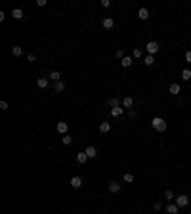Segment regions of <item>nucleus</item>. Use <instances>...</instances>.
Segmentation results:
<instances>
[{"label": "nucleus", "mask_w": 191, "mask_h": 214, "mask_svg": "<svg viewBox=\"0 0 191 214\" xmlns=\"http://www.w3.org/2000/svg\"><path fill=\"white\" fill-rule=\"evenodd\" d=\"M71 185H73V189H79L80 185H82V178H80V176H73L71 178Z\"/></svg>", "instance_id": "nucleus-7"}, {"label": "nucleus", "mask_w": 191, "mask_h": 214, "mask_svg": "<svg viewBox=\"0 0 191 214\" xmlns=\"http://www.w3.org/2000/svg\"><path fill=\"white\" fill-rule=\"evenodd\" d=\"M48 79H52L54 82H59V80H61V73H59V71H52Z\"/></svg>", "instance_id": "nucleus-13"}, {"label": "nucleus", "mask_w": 191, "mask_h": 214, "mask_svg": "<svg viewBox=\"0 0 191 214\" xmlns=\"http://www.w3.org/2000/svg\"><path fill=\"white\" fill-rule=\"evenodd\" d=\"M120 65H123V67H130V65H132V58H130V55H126V58L120 61Z\"/></svg>", "instance_id": "nucleus-20"}, {"label": "nucleus", "mask_w": 191, "mask_h": 214, "mask_svg": "<svg viewBox=\"0 0 191 214\" xmlns=\"http://www.w3.org/2000/svg\"><path fill=\"white\" fill-rule=\"evenodd\" d=\"M128 115L132 117V119H136V117H138V115H136V111H134V109H128Z\"/></svg>", "instance_id": "nucleus-32"}, {"label": "nucleus", "mask_w": 191, "mask_h": 214, "mask_svg": "<svg viewBox=\"0 0 191 214\" xmlns=\"http://www.w3.org/2000/svg\"><path fill=\"white\" fill-rule=\"evenodd\" d=\"M166 214H178V210H180V207H178L176 203H170V205H166Z\"/></svg>", "instance_id": "nucleus-5"}, {"label": "nucleus", "mask_w": 191, "mask_h": 214, "mask_svg": "<svg viewBox=\"0 0 191 214\" xmlns=\"http://www.w3.org/2000/svg\"><path fill=\"white\" fill-rule=\"evenodd\" d=\"M101 6H103V8H109V6H111V2H109V0H101Z\"/></svg>", "instance_id": "nucleus-31"}, {"label": "nucleus", "mask_w": 191, "mask_h": 214, "mask_svg": "<svg viewBox=\"0 0 191 214\" xmlns=\"http://www.w3.org/2000/svg\"><path fill=\"white\" fill-rule=\"evenodd\" d=\"M67 130H69V124L67 122H58V132H59V134H67Z\"/></svg>", "instance_id": "nucleus-9"}, {"label": "nucleus", "mask_w": 191, "mask_h": 214, "mask_svg": "<svg viewBox=\"0 0 191 214\" xmlns=\"http://www.w3.org/2000/svg\"><path fill=\"white\" fill-rule=\"evenodd\" d=\"M12 17L14 19H23V12L19 10V8H15V10L12 12Z\"/></svg>", "instance_id": "nucleus-17"}, {"label": "nucleus", "mask_w": 191, "mask_h": 214, "mask_svg": "<svg viewBox=\"0 0 191 214\" xmlns=\"http://www.w3.org/2000/svg\"><path fill=\"white\" fill-rule=\"evenodd\" d=\"M36 86L42 88V90H44V88H48V86H50V80H48V76H40V79L36 80Z\"/></svg>", "instance_id": "nucleus-4"}, {"label": "nucleus", "mask_w": 191, "mask_h": 214, "mask_svg": "<svg viewBox=\"0 0 191 214\" xmlns=\"http://www.w3.org/2000/svg\"><path fill=\"white\" fill-rule=\"evenodd\" d=\"M113 25H115V21H113L111 17H105L103 19V27H105V29H113Z\"/></svg>", "instance_id": "nucleus-16"}, {"label": "nucleus", "mask_w": 191, "mask_h": 214, "mask_svg": "<svg viewBox=\"0 0 191 214\" xmlns=\"http://www.w3.org/2000/svg\"><path fill=\"white\" fill-rule=\"evenodd\" d=\"M132 55H134L136 59H138V58H141V50H138V48H134V54H132Z\"/></svg>", "instance_id": "nucleus-29"}, {"label": "nucleus", "mask_w": 191, "mask_h": 214, "mask_svg": "<svg viewBox=\"0 0 191 214\" xmlns=\"http://www.w3.org/2000/svg\"><path fill=\"white\" fill-rule=\"evenodd\" d=\"M84 153L88 155V159H94V157L97 155V149H96V147H92V145H90V147H86V151H84Z\"/></svg>", "instance_id": "nucleus-12"}, {"label": "nucleus", "mask_w": 191, "mask_h": 214, "mask_svg": "<svg viewBox=\"0 0 191 214\" xmlns=\"http://www.w3.org/2000/svg\"><path fill=\"white\" fill-rule=\"evenodd\" d=\"M138 17L143 19V21H145V19H149V10H147V8H140V12H138Z\"/></svg>", "instance_id": "nucleus-8"}, {"label": "nucleus", "mask_w": 191, "mask_h": 214, "mask_svg": "<svg viewBox=\"0 0 191 214\" xmlns=\"http://www.w3.org/2000/svg\"><path fill=\"white\" fill-rule=\"evenodd\" d=\"M189 214H191V212H189Z\"/></svg>", "instance_id": "nucleus-37"}, {"label": "nucleus", "mask_w": 191, "mask_h": 214, "mask_svg": "<svg viewBox=\"0 0 191 214\" xmlns=\"http://www.w3.org/2000/svg\"><path fill=\"white\" fill-rule=\"evenodd\" d=\"M109 191L111 193H119L120 191V184L119 182H111V184H109Z\"/></svg>", "instance_id": "nucleus-10"}, {"label": "nucleus", "mask_w": 191, "mask_h": 214, "mask_svg": "<svg viewBox=\"0 0 191 214\" xmlns=\"http://www.w3.org/2000/svg\"><path fill=\"white\" fill-rule=\"evenodd\" d=\"M54 90H55V92H58V94H59V92H63V90H65V84L61 82V80H59V82H55Z\"/></svg>", "instance_id": "nucleus-21"}, {"label": "nucleus", "mask_w": 191, "mask_h": 214, "mask_svg": "<svg viewBox=\"0 0 191 214\" xmlns=\"http://www.w3.org/2000/svg\"><path fill=\"white\" fill-rule=\"evenodd\" d=\"M164 197H166V201H172L174 199V193L170 191V189H166V191H164Z\"/></svg>", "instance_id": "nucleus-26"}, {"label": "nucleus", "mask_w": 191, "mask_h": 214, "mask_svg": "<svg viewBox=\"0 0 191 214\" xmlns=\"http://www.w3.org/2000/svg\"><path fill=\"white\" fill-rule=\"evenodd\" d=\"M123 113H124L123 107H113L111 109V117H115V119H117V117H123Z\"/></svg>", "instance_id": "nucleus-11"}, {"label": "nucleus", "mask_w": 191, "mask_h": 214, "mask_svg": "<svg viewBox=\"0 0 191 214\" xmlns=\"http://www.w3.org/2000/svg\"><path fill=\"white\" fill-rule=\"evenodd\" d=\"M12 54H14V58H19L23 54V48L21 46H12Z\"/></svg>", "instance_id": "nucleus-15"}, {"label": "nucleus", "mask_w": 191, "mask_h": 214, "mask_svg": "<svg viewBox=\"0 0 191 214\" xmlns=\"http://www.w3.org/2000/svg\"><path fill=\"white\" fill-rule=\"evenodd\" d=\"M123 105L130 109V107H132V105H134V99H132V98H124V99H123Z\"/></svg>", "instance_id": "nucleus-22"}, {"label": "nucleus", "mask_w": 191, "mask_h": 214, "mask_svg": "<svg viewBox=\"0 0 191 214\" xmlns=\"http://www.w3.org/2000/svg\"><path fill=\"white\" fill-rule=\"evenodd\" d=\"M109 105H111V107H120L119 98H115V96H113V98H109Z\"/></svg>", "instance_id": "nucleus-19"}, {"label": "nucleus", "mask_w": 191, "mask_h": 214, "mask_svg": "<svg viewBox=\"0 0 191 214\" xmlns=\"http://www.w3.org/2000/svg\"><path fill=\"white\" fill-rule=\"evenodd\" d=\"M124 182H134V174H130V172H126V174H124Z\"/></svg>", "instance_id": "nucleus-27"}, {"label": "nucleus", "mask_w": 191, "mask_h": 214, "mask_svg": "<svg viewBox=\"0 0 191 214\" xmlns=\"http://www.w3.org/2000/svg\"><path fill=\"white\" fill-rule=\"evenodd\" d=\"M35 54H27V61H29V63H32V61H35Z\"/></svg>", "instance_id": "nucleus-30"}, {"label": "nucleus", "mask_w": 191, "mask_h": 214, "mask_svg": "<svg viewBox=\"0 0 191 214\" xmlns=\"http://www.w3.org/2000/svg\"><path fill=\"white\" fill-rule=\"evenodd\" d=\"M185 61H187V63H191V50L187 52V54H185Z\"/></svg>", "instance_id": "nucleus-34"}, {"label": "nucleus", "mask_w": 191, "mask_h": 214, "mask_svg": "<svg viewBox=\"0 0 191 214\" xmlns=\"http://www.w3.org/2000/svg\"><path fill=\"white\" fill-rule=\"evenodd\" d=\"M151 126L155 128L157 132H164V130H166V126H168V124L164 122V119H161V117H155V119L151 120Z\"/></svg>", "instance_id": "nucleus-1"}, {"label": "nucleus", "mask_w": 191, "mask_h": 214, "mask_svg": "<svg viewBox=\"0 0 191 214\" xmlns=\"http://www.w3.org/2000/svg\"><path fill=\"white\" fill-rule=\"evenodd\" d=\"M76 161H79L80 164H84L88 161V155H86V153H79V155H76Z\"/></svg>", "instance_id": "nucleus-18"}, {"label": "nucleus", "mask_w": 191, "mask_h": 214, "mask_svg": "<svg viewBox=\"0 0 191 214\" xmlns=\"http://www.w3.org/2000/svg\"><path fill=\"white\" fill-rule=\"evenodd\" d=\"M109 130H111V124H109V122H105V120H103V122L99 124V132H101V134H107Z\"/></svg>", "instance_id": "nucleus-14"}, {"label": "nucleus", "mask_w": 191, "mask_h": 214, "mask_svg": "<svg viewBox=\"0 0 191 214\" xmlns=\"http://www.w3.org/2000/svg\"><path fill=\"white\" fill-rule=\"evenodd\" d=\"M145 50H147L149 55H153V54H157V52H159V44H157L155 40H149L147 46H145Z\"/></svg>", "instance_id": "nucleus-2"}, {"label": "nucleus", "mask_w": 191, "mask_h": 214, "mask_svg": "<svg viewBox=\"0 0 191 214\" xmlns=\"http://www.w3.org/2000/svg\"><path fill=\"white\" fill-rule=\"evenodd\" d=\"M115 55H117V58H119V59H120V61H123V59H124V58H126V55H124V50H120V48H119V50H117V52H115Z\"/></svg>", "instance_id": "nucleus-25"}, {"label": "nucleus", "mask_w": 191, "mask_h": 214, "mask_svg": "<svg viewBox=\"0 0 191 214\" xmlns=\"http://www.w3.org/2000/svg\"><path fill=\"white\" fill-rule=\"evenodd\" d=\"M143 63H145V65H153V63H155V58H153V55H145V59H143Z\"/></svg>", "instance_id": "nucleus-23"}, {"label": "nucleus", "mask_w": 191, "mask_h": 214, "mask_svg": "<svg viewBox=\"0 0 191 214\" xmlns=\"http://www.w3.org/2000/svg\"><path fill=\"white\" fill-rule=\"evenodd\" d=\"M168 92H170V94H172V96H178V94H180V92H182V88H180V84H176V82H172V84H170V86H168Z\"/></svg>", "instance_id": "nucleus-6"}, {"label": "nucleus", "mask_w": 191, "mask_h": 214, "mask_svg": "<svg viewBox=\"0 0 191 214\" xmlns=\"http://www.w3.org/2000/svg\"><path fill=\"white\" fill-rule=\"evenodd\" d=\"M153 208H155V210H161L162 205H161V203H155V205H153Z\"/></svg>", "instance_id": "nucleus-35"}, {"label": "nucleus", "mask_w": 191, "mask_h": 214, "mask_svg": "<svg viewBox=\"0 0 191 214\" xmlns=\"http://www.w3.org/2000/svg\"><path fill=\"white\" fill-rule=\"evenodd\" d=\"M0 109H2V111H6V109H8V103L6 102H0Z\"/></svg>", "instance_id": "nucleus-33"}, {"label": "nucleus", "mask_w": 191, "mask_h": 214, "mask_svg": "<svg viewBox=\"0 0 191 214\" xmlns=\"http://www.w3.org/2000/svg\"><path fill=\"white\" fill-rule=\"evenodd\" d=\"M176 205H178V207H187V205H189V197L187 195H178L176 197Z\"/></svg>", "instance_id": "nucleus-3"}, {"label": "nucleus", "mask_w": 191, "mask_h": 214, "mask_svg": "<svg viewBox=\"0 0 191 214\" xmlns=\"http://www.w3.org/2000/svg\"><path fill=\"white\" fill-rule=\"evenodd\" d=\"M182 79H184V80H189L191 79V71L189 69H184V71H182Z\"/></svg>", "instance_id": "nucleus-24"}, {"label": "nucleus", "mask_w": 191, "mask_h": 214, "mask_svg": "<svg viewBox=\"0 0 191 214\" xmlns=\"http://www.w3.org/2000/svg\"><path fill=\"white\" fill-rule=\"evenodd\" d=\"M71 142H73V138H71L69 134H65V136H63V143H65V145H69Z\"/></svg>", "instance_id": "nucleus-28"}, {"label": "nucleus", "mask_w": 191, "mask_h": 214, "mask_svg": "<svg viewBox=\"0 0 191 214\" xmlns=\"http://www.w3.org/2000/svg\"><path fill=\"white\" fill-rule=\"evenodd\" d=\"M36 6H46V0H36Z\"/></svg>", "instance_id": "nucleus-36"}]
</instances>
